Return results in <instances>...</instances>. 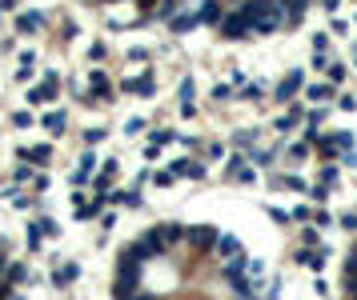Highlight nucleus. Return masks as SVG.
Segmentation results:
<instances>
[{
  "label": "nucleus",
  "mask_w": 357,
  "mask_h": 300,
  "mask_svg": "<svg viewBox=\"0 0 357 300\" xmlns=\"http://www.w3.org/2000/svg\"><path fill=\"white\" fill-rule=\"evenodd\" d=\"M281 229L237 188H173L93 224L65 300H269Z\"/></svg>",
  "instance_id": "obj_1"
},
{
  "label": "nucleus",
  "mask_w": 357,
  "mask_h": 300,
  "mask_svg": "<svg viewBox=\"0 0 357 300\" xmlns=\"http://www.w3.org/2000/svg\"><path fill=\"white\" fill-rule=\"evenodd\" d=\"M325 292L329 300H357V220L345 224L341 240L334 244L329 268H325Z\"/></svg>",
  "instance_id": "obj_4"
},
{
  "label": "nucleus",
  "mask_w": 357,
  "mask_h": 300,
  "mask_svg": "<svg viewBox=\"0 0 357 300\" xmlns=\"http://www.w3.org/2000/svg\"><path fill=\"white\" fill-rule=\"evenodd\" d=\"M0 113H4V72H0Z\"/></svg>",
  "instance_id": "obj_5"
},
{
  "label": "nucleus",
  "mask_w": 357,
  "mask_h": 300,
  "mask_svg": "<svg viewBox=\"0 0 357 300\" xmlns=\"http://www.w3.org/2000/svg\"><path fill=\"white\" fill-rule=\"evenodd\" d=\"M0 300H45V277L32 260L21 220L0 208Z\"/></svg>",
  "instance_id": "obj_3"
},
{
  "label": "nucleus",
  "mask_w": 357,
  "mask_h": 300,
  "mask_svg": "<svg viewBox=\"0 0 357 300\" xmlns=\"http://www.w3.org/2000/svg\"><path fill=\"white\" fill-rule=\"evenodd\" d=\"M113 32L205 56L269 52L297 36L313 0H76Z\"/></svg>",
  "instance_id": "obj_2"
}]
</instances>
